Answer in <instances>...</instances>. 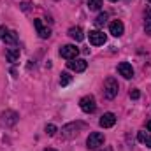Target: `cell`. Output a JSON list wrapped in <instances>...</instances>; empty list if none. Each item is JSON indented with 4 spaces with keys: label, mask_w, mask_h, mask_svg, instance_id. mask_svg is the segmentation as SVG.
<instances>
[{
    "label": "cell",
    "mask_w": 151,
    "mask_h": 151,
    "mask_svg": "<svg viewBox=\"0 0 151 151\" xmlns=\"http://www.w3.org/2000/svg\"><path fill=\"white\" fill-rule=\"evenodd\" d=\"M77 55H79V49L74 44H65V46L60 47V56L65 58V60H74Z\"/></svg>",
    "instance_id": "3957f363"
},
{
    "label": "cell",
    "mask_w": 151,
    "mask_h": 151,
    "mask_svg": "<svg viewBox=\"0 0 151 151\" xmlns=\"http://www.w3.org/2000/svg\"><path fill=\"white\" fill-rule=\"evenodd\" d=\"M7 32H9V30H7L5 27H0V39L5 37V34H7Z\"/></svg>",
    "instance_id": "603a6c76"
},
{
    "label": "cell",
    "mask_w": 151,
    "mask_h": 151,
    "mask_svg": "<svg viewBox=\"0 0 151 151\" xmlns=\"http://www.w3.org/2000/svg\"><path fill=\"white\" fill-rule=\"evenodd\" d=\"M141 97V93H139V90H130V99H134V100H137Z\"/></svg>",
    "instance_id": "7402d4cb"
},
{
    "label": "cell",
    "mask_w": 151,
    "mask_h": 151,
    "mask_svg": "<svg viewBox=\"0 0 151 151\" xmlns=\"http://www.w3.org/2000/svg\"><path fill=\"white\" fill-rule=\"evenodd\" d=\"M16 121H18V113H14V111H5L0 116V123L5 127H12V125H16Z\"/></svg>",
    "instance_id": "52a82bcc"
},
{
    "label": "cell",
    "mask_w": 151,
    "mask_h": 151,
    "mask_svg": "<svg viewBox=\"0 0 151 151\" xmlns=\"http://www.w3.org/2000/svg\"><path fill=\"white\" fill-rule=\"evenodd\" d=\"M137 137H139V141H141V142H144V144H146L148 148H151V135H150V134L139 132V135H137Z\"/></svg>",
    "instance_id": "e0dca14e"
},
{
    "label": "cell",
    "mask_w": 151,
    "mask_h": 151,
    "mask_svg": "<svg viewBox=\"0 0 151 151\" xmlns=\"http://www.w3.org/2000/svg\"><path fill=\"white\" fill-rule=\"evenodd\" d=\"M46 134H47V135H51V137H53V135H55V134H56V127H55V125H51V123H49V125H47V127H46Z\"/></svg>",
    "instance_id": "44dd1931"
},
{
    "label": "cell",
    "mask_w": 151,
    "mask_h": 151,
    "mask_svg": "<svg viewBox=\"0 0 151 151\" xmlns=\"http://www.w3.org/2000/svg\"><path fill=\"white\" fill-rule=\"evenodd\" d=\"M88 7L91 11H99L102 7V0H88Z\"/></svg>",
    "instance_id": "d6986e66"
},
{
    "label": "cell",
    "mask_w": 151,
    "mask_h": 151,
    "mask_svg": "<svg viewBox=\"0 0 151 151\" xmlns=\"http://www.w3.org/2000/svg\"><path fill=\"white\" fill-rule=\"evenodd\" d=\"M118 90H119V84L114 77H107L106 83H104V97L107 100H113L114 97L118 95Z\"/></svg>",
    "instance_id": "6da1fadb"
},
{
    "label": "cell",
    "mask_w": 151,
    "mask_h": 151,
    "mask_svg": "<svg viewBox=\"0 0 151 151\" xmlns=\"http://www.w3.org/2000/svg\"><path fill=\"white\" fill-rule=\"evenodd\" d=\"M100 151H113V148H106V150H100Z\"/></svg>",
    "instance_id": "d4e9b609"
},
{
    "label": "cell",
    "mask_w": 151,
    "mask_h": 151,
    "mask_svg": "<svg viewBox=\"0 0 151 151\" xmlns=\"http://www.w3.org/2000/svg\"><path fill=\"white\" fill-rule=\"evenodd\" d=\"M79 106H81V109H83L86 114L93 113V111L97 109L95 97H93V95H86V97H83V99H81V102H79Z\"/></svg>",
    "instance_id": "277c9868"
},
{
    "label": "cell",
    "mask_w": 151,
    "mask_h": 151,
    "mask_svg": "<svg viewBox=\"0 0 151 151\" xmlns=\"http://www.w3.org/2000/svg\"><path fill=\"white\" fill-rule=\"evenodd\" d=\"M106 21H107V14H106V12H102V14H99V16H97V19H95V25H97V27H102Z\"/></svg>",
    "instance_id": "ffe728a7"
},
{
    "label": "cell",
    "mask_w": 151,
    "mask_h": 151,
    "mask_svg": "<svg viewBox=\"0 0 151 151\" xmlns=\"http://www.w3.org/2000/svg\"><path fill=\"white\" fill-rule=\"evenodd\" d=\"M86 67H88V63L83 58H74V60L69 62V69L74 70V72H83V70H86Z\"/></svg>",
    "instance_id": "ba28073f"
},
{
    "label": "cell",
    "mask_w": 151,
    "mask_h": 151,
    "mask_svg": "<svg viewBox=\"0 0 151 151\" xmlns=\"http://www.w3.org/2000/svg\"><path fill=\"white\" fill-rule=\"evenodd\" d=\"M70 81H72V77H70L69 72H62V76H60V84H62V86L70 84Z\"/></svg>",
    "instance_id": "ac0fdd59"
},
{
    "label": "cell",
    "mask_w": 151,
    "mask_h": 151,
    "mask_svg": "<svg viewBox=\"0 0 151 151\" xmlns=\"http://www.w3.org/2000/svg\"><path fill=\"white\" fill-rule=\"evenodd\" d=\"M118 72L123 76L125 79H130V77L134 76V69H132V65H130V63H127V62H121V63L118 65Z\"/></svg>",
    "instance_id": "9c48e42d"
},
{
    "label": "cell",
    "mask_w": 151,
    "mask_h": 151,
    "mask_svg": "<svg viewBox=\"0 0 151 151\" xmlns=\"http://www.w3.org/2000/svg\"><path fill=\"white\" fill-rule=\"evenodd\" d=\"M109 32L113 34L114 37H119V35H123L125 27H123V23H121L119 19H116V21H113V23L109 25Z\"/></svg>",
    "instance_id": "7c38bea8"
},
{
    "label": "cell",
    "mask_w": 151,
    "mask_h": 151,
    "mask_svg": "<svg viewBox=\"0 0 151 151\" xmlns=\"http://www.w3.org/2000/svg\"><path fill=\"white\" fill-rule=\"evenodd\" d=\"M99 123H100V127H102V128H111L114 123H116V116H114L113 113H106L102 118H100V121H99Z\"/></svg>",
    "instance_id": "30bf717a"
},
{
    "label": "cell",
    "mask_w": 151,
    "mask_h": 151,
    "mask_svg": "<svg viewBox=\"0 0 151 151\" xmlns=\"http://www.w3.org/2000/svg\"><path fill=\"white\" fill-rule=\"evenodd\" d=\"M69 35L74 39L76 42H81V40L84 39V35H83V30H81L79 27H74V28H70V30H69Z\"/></svg>",
    "instance_id": "9a60e30c"
},
{
    "label": "cell",
    "mask_w": 151,
    "mask_h": 151,
    "mask_svg": "<svg viewBox=\"0 0 151 151\" xmlns=\"http://www.w3.org/2000/svg\"><path fill=\"white\" fill-rule=\"evenodd\" d=\"M146 128H148V130L151 132V121H148V123H146Z\"/></svg>",
    "instance_id": "cb8c5ba5"
},
{
    "label": "cell",
    "mask_w": 151,
    "mask_h": 151,
    "mask_svg": "<svg viewBox=\"0 0 151 151\" xmlns=\"http://www.w3.org/2000/svg\"><path fill=\"white\" fill-rule=\"evenodd\" d=\"M144 28H146V34L151 35V7H148L146 11V19H144Z\"/></svg>",
    "instance_id": "2e32d148"
},
{
    "label": "cell",
    "mask_w": 151,
    "mask_h": 151,
    "mask_svg": "<svg viewBox=\"0 0 151 151\" xmlns=\"http://www.w3.org/2000/svg\"><path fill=\"white\" fill-rule=\"evenodd\" d=\"M44 151H56V150H51V148H47V150H44Z\"/></svg>",
    "instance_id": "484cf974"
},
{
    "label": "cell",
    "mask_w": 151,
    "mask_h": 151,
    "mask_svg": "<svg viewBox=\"0 0 151 151\" xmlns=\"http://www.w3.org/2000/svg\"><path fill=\"white\" fill-rule=\"evenodd\" d=\"M148 2H151V0H148Z\"/></svg>",
    "instance_id": "83f0119b"
},
{
    "label": "cell",
    "mask_w": 151,
    "mask_h": 151,
    "mask_svg": "<svg viewBox=\"0 0 151 151\" xmlns=\"http://www.w3.org/2000/svg\"><path fill=\"white\" fill-rule=\"evenodd\" d=\"M102 144H104V135H102L100 132L90 134V137H88V141H86V146H88L90 150H97V148H100Z\"/></svg>",
    "instance_id": "5b68a950"
},
{
    "label": "cell",
    "mask_w": 151,
    "mask_h": 151,
    "mask_svg": "<svg viewBox=\"0 0 151 151\" xmlns=\"http://www.w3.org/2000/svg\"><path fill=\"white\" fill-rule=\"evenodd\" d=\"M34 25H35V28H37V34H39L40 39H47L51 35V30H49L47 27H44L40 19H34Z\"/></svg>",
    "instance_id": "8fae6325"
},
{
    "label": "cell",
    "mask_w": 151,
    "mask_h": 151,
    "mask_svg": "<svg viewBox=\"0 0 151 151\" xmlns=\"http://www.w3.org/2000/svg\"><path fill=\"white\" fill-rule=\"evenodd\" d=\"M5 56H7V62L16 63V62L19 60V49H18V47H9L7 53H5Z\"/></svg>",
    "instance_id": "4fadbf2b"
},
{
    "label": "cell",
    "mask_w": 151,
    "mask_h": 151,
    "mask_svg": "<svg viewBox=\"0 0 151 151\" xmlns=\"http://www.w3.org/2000/svg\"><path fill=\"white\" fill-rule=\"evenodd\" d=\"M111 2H116V0H111Z\"/></svg>",
    "instance_id": "4316f807"
},
{
    "label": "cell",
    "mask_w": 151,
    "mask_h": 151,
    "mask_svg": "<svg viewBox=\"0 0 151 151\" xmlns=\"http://www.w3.org/2000/svg\"><path fill=\"white\" fill-rule=\"evenodd\" d=\"M86 125L84 123H81V121H74V123H69V125H65L63 128H62V135L65 137V139H72L76 137L77 134H79V130H83Z\"/></svg>",
    "instance_id": "7a4b0ae2"
},
{
    "label": "cell",
    "mask_w": 151,
    "mask_h": 151,
    "mask_svg": "<svg viewBox=\"0 0 151 151\" xmlns=\"http://www.w3.org/2000/svg\"><path fill=\"white\" fill-rule=\"evenodd\" d=\"M2 40H4L5 44H9V46H16V44H18V34H16L14 30H9Z\"/></svg>",
    "instance_id": "5bb4252c"
},
{
    "label": "cell",
    "mask_w": 151,
    "mask_h": 151,
    "mask_svg": "<svg viewBox=\"0 0 151 151\" xmlns=\"http://www.w3.org/2000/svg\"><path fill=\"white\" fill-rule=\"evenodd\" d=\"M88 39H90V44H93V46H102V44H106V34L104 32H100V30H91L90 34H88Z\"/></svg>",
    "instance_id": "8992f818"
}]
</instances>
